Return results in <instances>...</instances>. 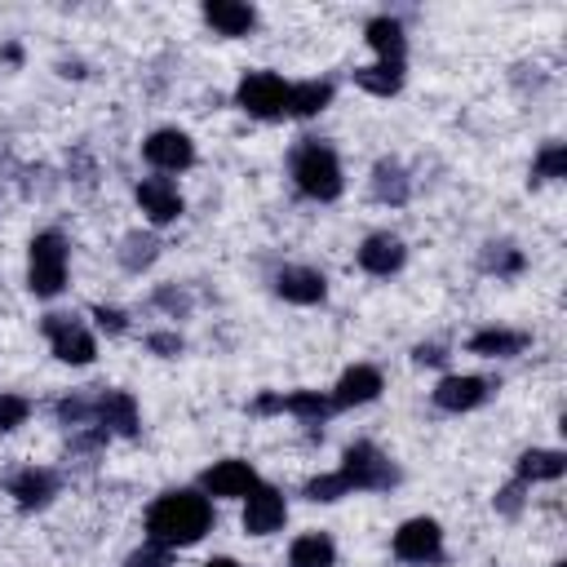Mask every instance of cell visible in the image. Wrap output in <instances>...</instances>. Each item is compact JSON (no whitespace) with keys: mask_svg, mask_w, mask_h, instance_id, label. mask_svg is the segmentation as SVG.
Segmentation results:
<instances>
[{"mask_svg":"<svg viewBox=\"0 0 567 567\" xmlns=\"http://www.w3.org/2000/svg\"><path fill=\"white\" fill-rule=\"evenodd\" d=\"M151 301H155L159 310H168L173 319H186V315H190V292H186V288H177V284H159Z\"/></svg>","mask_w":567,"mask_h":567,"instance_id":"cell-32","label":"cell"},{"mask_svg":"<svg viewBox=\"0 0 567 567\" xmlns=\"http://www.w3.org/2000/svg\"><path fill=\"white\" fill-rule=\"evenodd\" d=\"M412 359H416V363H421V368H425V363H430V368H439V363H443V359H447V350H443V346H439V341H421V346H416V350H412Z\"/></svg>","mask_w":567,"mask_h":567,"instance_id":"cell-38","label":"cell"},{"mask_svg":"<svg viewBox=\"0 0 567 567\" xmlns=\"http://www.w3.org/2000/svg\"><path fill=\"white\" fill-rule=\"evenodd\" d=\"M279 412L306 421V425H319L328 412H332V399L319 394V390H292V394H279Z\"/></svg>","mask_w":567,"mask_h":567,"instance_id":"cell-27","label":"cell"},{"mask_svg":"<svg viewBox=\"0 0 567 567\" xmlns=\"http://www.w3.org/2000/svg\"><path fill=\"white\" fill-rule=\"evenodd\" d=\"M115 257H120V266H124L128 275H142V270L159 257V239H155V235H146V230H133V235H124V239H120Z\"/></svg>","mask_w":567,"mask_h":567,"instance_id":"cell-26","label":"cell"},{"mask_svg":"<svg viewBox=\"0 0 567 567\" xmlns=\"http://www.w3.org/2000/svg\"><path fill=\"white\" fill-rule=\"evenodd\" d=\"M354 84L372 97H394L403 89V62H372V66H354Z\"/></svg>","mask_w":567,"mask_h":567,"instance_id":"cell-24","label":"cell"},{"mask_svg":"<svg viewBox=\"0 0 567 567\" xmlns=\"http://www.w3.org/2000/svg\"><path fill=\"white\" fill-rule=\"evenodd\" d=\"M213 527V501L199 487H177L151 501L146 509V540L164 549H186L204 540Z\"/></svg>","mask_w":567,"mask_h":567,"instance_id":"cell-1","label":"cell"},{"mask_svg":"<svg viewBox=\"0 0 567 567\" xmlns=\"http://www.w3.org/2000/svg\"><path fill=\"white\" fill-rule=\"evenodd\" d=\"M146 350L159 359H177L182 354V337L177 332H146Z\"/></svg>","mask_w":567,"mask_h":567,"instance_id":"cell-35","label":"cell"},{"mask_svg":"<svg viewBox=\"0 0 567 567\" xmlns=\"http://www.w3.org/2000/svg\"><path fill=\"white\" fill-rule=\"evenodd\" d=\"M487 394H492V381H483V377H470V372H452V377H443L439 385H434V408H443V412H470V408H478V403H487Z\"/></svg>","mask_w":567,"mask_h":567,"instance_id":"cell-15","label":"cell"},{"mask_svg":"<svg viewBox=\"0 0 567 567\" xmlns=\"http://www.w3.org/2000/svg\"><path fill=\"white\" fill-rule=\"evenodd\" d=\"M58 425H66V430H80V425H93L97 416H93V394H66V399H58Z\"/></svg>","mask_w":567,"mask_h":567,"instance_id":"cell-30","label":"cell"},{"mask_svg":"<svg viewBox=\"0 0 567 567\" xmlns=\"http://www.w3.org/2000/svg\"><path fill=\"white\" fill-rule=\"evenodd\" d=\"M261 478H257V470L248 465V461H217V465H208L204 474H199V492L204 496H230V501H244L252 487H257Z\"/></svg>","mask_w":567,"mask_h":567,"instance_id":"cell-10","label":"cell"},{"mask_svg":"<svg viewBox=\"0 0 567 567\" xmlns=\"http://www.w3.org/2000/svg\"><path fill=\"white\" fill-rule=\"evenodd\" d=\"M554 567H563V563H554Z\"/></svg>","mask_w":567,"mask_h":567,"instance_id":"cell-41","label":"cell"},{"mask_svg":"<svg viewBox=\"0 0 567 567\" xmlns=\"http://www.w3.org/2000/svg\"><path fill=\"white\" fill-rule=\"evenodd\" d=\"M532 177H540V182H558V177H567V146H563V142H545V146L536 151Z\"/></svg>","mask_w":567,"mask_h":567,"instance_id":"cell-29","label":"cell"},{"mask_svg":"<svg viewBox=\"0 0 567 567\" xmlns=\"http://www.w3.org/2000/svg\"><path fill=\"white\" fill-rule=\"evenodd\" d=\"M142 159L155 168V173H182L195 164V142L190 133L182 128H155L146 142H142Z\"/></svg>","mask_w":567,"mask_h":567,"instance_id":"cell-7","label":"cell"},{"mask_svg":"<svg viewBox=\"0 0 567 567\" xmlns=\"http://www.w3.org/2000/svg\"><path fill=\"white\" fill-rule=\"evenodd\" d=\"M137 204H142V213H146V221L151 226H168V221H177L182 217V208H186V199H182V190H177V182L173 177H142L137 182Z\"/></svg>","mask_w":567,"mask_h":567,"instance_id":"cell-9","label":"cell"},{"mask_svg":"<svg viewBox=\"0 0 567 567\" xmlns=\"http://www.w3.org/2000/svg\"><path fill=\"white\" fill-rule=\"evenodd\" d=\"M385 390V381H381V372L372 368V363H354V368H346L341 377H337V385H332V408H363V403H372L377 394Z\"/></svg>","mask_w":567,"mask_h":567,"instance_id":"cell-14","label":"cell"},{"mask_svg":"<svg viewBox=\"0 0 567 567\" xmlns=\"http://www.w3.org/2000/svg\"><path fill=\"white\" fill-rule=\"evenodd\" d=\"M93 319H97V328H102V332H111V337H120V332L128 328V315H124V310H115V306H93Z\"/></svg>","mask_w":567,"mask_h":567,"instance_id":"cell-36","label":"cell"},{"mask_svg":"<svg viewBox=\"0 0 567 567\" xmlns=\"http://www.w3.org/2000/svg\"><path fill=\"white\" fill-rule=\"evenodd\" d=\"M363 40H368V49L377 53V62H403V53H408L403 22H399V18H390V13L372 18V22L363 27Z\"/></svg>","mask_w":567,"mask_h":567,"instance_id":"cell-19","label":"cell"},{"mask_svg":"<svg viewBox=\"0 0 567 567\" xmlns=\"http://www.w3.org/2000/svg\"><path fill=\"white\" fill-rule=\"evenodd\" d=\"M9 496H13L18 509H44L58 496V474L44 470V465H27L9 478Z\"/></svg>","mask_w":567,"mask_h":567,"instance_id":"cell-17","label":"cell"},{"mask_svg":"<svg viewBox=\"0 0 567 567\" xmlns=\"http://www.w3.org/2000/svg\"><path fill=\"white\" fill-rule=\"evenodd\" d=\"M478 266H483L487 275H496V279H509V275H518V270L527 266V257H523L514 244H487L483 257H478Z\"/></svg>","mask_w":567,"mask_h":567,"instance_id":"cell-28","label":"cell"},{"mask_svg":"<svg viewBox=\"0 0 567 567\" xmlns=\"http://www.w3.org/2000/svg\"><path fill=\"white\" fill-rule=\"evenodd\" d=\"M394 554L403 563H434L443 554V527L434 518H408L394 532Z\"/></svg>","mask_w":567,"mask_h":567,"instance_id":"cell-11","label":"cell"},{"mask_svg":"<svg viewBox=\"0 0 567 567\" xmlns=\"http://www.w3.org/2000/svg\"><path fill=\"white\" fill-rule=\"evenodd\" d=\"M341 496H350V487H346V478L332 470V474H319V478H310L306 483V501H341Z\"/></svg>","mask_w":567,"mask_h":567,"instance_id":"cell-31","label":"cell"},{"mask_svg":"<svg viewBox=\"0 0 567 567\" xmlns=\"http://www.w3.org/2000/svg\"><path fill=\"white\" fill-rule=\"evenodd\" d=\"M523 487H527V483H509V487H501V492H496V509L514 518V514L523 509Z\"/></svg>","mask_w":567,"mask_h":567,"instance_id":"cell-37","label":"cell"},{"mask_svg":"<svg viewBox=\"0 0 567 567\" xmlns=\"http://www.w3.org/2000/svg\"><path fill=\"white\" fill-rule=\"evenodd\" d=\"M204 567H244V563H235V558H208Z\"/></svg>","mask_w":567,"mask_h":567,"instance_id":"cell-40","label":"cell"},{"mask_svg":"<svg viewBox=\"0 0 567 567\" xmlns=\"http://www.w3.org/2000/svg\"><path fill=\"white\" fill-rule=\"evenodd\" d=\"M284 518H288V501H284L279 487L257 483V487L244 496V532H248V536H270V532L284 527Z\"/></svg>","mask_w":567,"mask_h":567,"instance_id":"cell-8","label":"cell"},{"mask_svg":"<svg viewBox=\"0 0 567 567\" xmlns=\"http://www.w3.org/2000/svg\"><path fill=\"white\" fill-rule=\"evenodd\" d=\"M328 102H332V84L328 80H301V84L288 89V115H297V120L319 115Z\"/></svg>","mask_w":567,"mask_h":567,"instance_id":"cell-25","label":"cell"},{"mask_svg":"<svg viewBox=\"0 0 567 567\" xmlns=\"http://www.w3.org/2000/svg\"><path fill=\"white\" fill-rule=\"evenodd\" d=\"M337 474L346 478L350 492H385V487L399 483L394 461H390L381 447H372V443H350V447L341 452Z\"/></svg>","mask_w":567,"mask_h":567,"instance_id":"cell-4","label":"cell"},{"mask_svg":"<svg viewBox=\"0 0 567 567\" xmlns=\"http://www.w3.org/2000/svg\"><path fill=\"white\" fill-rule=\"evenodd\" d=\"M93 416H97V425H106V434H124V439H137L142 434L137 399L128 390H102V394H93Z\"/></svg>","mask_w":567,"mask_h":567,"instance_id":"cell-12","label":"cell"},{"mask_svg":"<svg viewBox=\"0 0 567 567\" xmlns=\"http://www.w3.org/2000/svg\"><path fill=\"white\" fill-rule=\"evenodd\" d=\"M288 80L275 71H248L235 84V106L248 111L252 120H284L288 115Z\"/></svg>","mask_w":567,"mask_h":567,"instance_id":"cell-5","label":"cell"},{"mask_svg":"<svg viewBox=\"0 0 567 567\" xmlns=\"http://www.w3.org/2000/svg\"><path fill=\"white\" fill-rule=\"evenodd\" d=\"M354 261H359V270L385 279V275L403 270V261H408V244H403L399 235H390V230H377V235H368V239L359 244Z\"/></svg>","mask_w":567,"mask_h":567,"instance_id":"cell-13","label":"cell"},{"mask_svg":"<svg viewBox=\"0 0 567 567\" xmlns=\"http://www.w3.org/2000/svg\"><path fill=\"white\" fill-rule=\"evenodd\" d=\"M168 563H173V549H164V545H151V540L124 558V567H168Z\"/></svg>","mask_w":567,"mask_h":567,"instance_id":"cell-34","label":"cell"},{"mask_svg":"<svg viewBox=\"0 0 567 567\" xmlns=\"http://www.w3.org/2000/svg\"><path fill=\"white\" fill-rule=\"evenodd\" d=\"M275 292L284 301H292V306H319L328 297V279L315 266H284L275 275Z\"/></svg>","mask_w":567,"mask_h":567,"instance_id":"cell-16","label":"cell"},{"mask_svg":"<svg viewBox=\"0 0 567 567\" xmlns=\"http://www.w3.org/2000/svg\"><path fill=\"white\" fill-rule=\"evenodd\" d=\"M40 332L49 337L53 359H62V363H71V368H84V363H93V359H97V337H93L75 315L53 310V315H44V319H40Z\"/></svg>","mask_w":567,"mask_h":567,"instance_id":"cell-6","label":"cell"},{"mask_svg":"<svg viewBox=\"0 0 567 567\" xmlns=\"http://www.w3.org/2000/svg\"><path fill=\"white\" fill-rule=\"evenodd\" d=\"M27 416H31V403L22 394H0V434L18 430Z\"/></svg>","mask_w":567,"mask_h":567,"instance_id":"cell-33","label":"cell"},{"mask_svg":"<svg viewBox=\"0 0 567 567\" xmlns=\"http://www.w3.org/2000/svg\"><path fill=\"white\" fill-rule=\"evenodd\" d=\"M288 567H337V540L328 532H301L288 545Z\"/></svg>","mask_w":567,"mask_h":567,"instance_id":"cell-22","label":"cell"},{"mask_svg":"<svg viewBox=\"0 0 567 567\" xmlns=\"http://www.w3.org/2000/svg\"><path fill=\"white\" fill-rule=\"evenodd\" d=\"M288 173H292V186L306 195V199H319V204H332L341 190H346V177H341V159L328 142L319 137H301L292 146V159H288Z\"/></svg>","mask_w":567,"mask_h":567,"instance_id":"cell-2","label":"cell"},{"mask_svg":"<svg viewBox=\"0 0 567 567\" xmlns=\"http://www.w3.org/2000/svg\"><path fill=\"white\" fill-rule=\"evenodd\" d=\"M27 288L44 301L66 288V239L58 230L31 235V244H27Z\"/></svg>","mask_w":567,"mask_h":567,"instance_id":"cell-3","label":"cell"},{"mask_svg":"<svg viewBox=\"0 0 567 567\" xmlns=\"http://www.w3.org/2000/svg\"><path fill=\"white\" fill-rule=\"evenodd\" d=\"M204 22L217 35H248L257 27V9L244 4V0H208L204 4Z\"/></svg>","mask_w":567,"mask_h":567,"instance_id":"cell-18","label":"cell"},{"mask_svg":"<svg viewBox=\"0 0 567 567\" xmlns=\"http://www.w3.org/2000/svg\"><path fill=\"white\" fill-rule=\"evenodd\" d=\"M368 190H372V199L377 204H408V195H412V182H408V168L399 164V159H377L372 164V177H368Z\"/></svg>","mask_w":567,"mask_h":567,"instance_id":"cell-20","label":"cell"},{"mask_svg":"<svg viewBox=\"0 0 567 567\" xmlns=\"http://www.w3.org/2000/svg\"><path fill=\"white\" fill-rule=\"evenodd\" d=\"M0 58H4V62H18L22 53H18V44H4V49H0Z\"/></svg>","mask_w":567,"mask_h":567,"instance_id":"cell-39","label":"cell"},{"mask_svg":"<svg viewBox=\"0 0 567 567\" xmlns=\"http://www.w3.org/2000/svg\"><path fill=\"white\" fill-rule=\"evenodd\" d=\"M567 470V456L558 447H532L518 456V483H554L563 478Z\"/></svg>","mask_w":567,"mask_h":567,"instance_id":"cell-23","label":"cell"},{"mask_svg":"<svg viewBox=\"0 0 567 567\" xmlns=\"http://www.w3.org/2000/svg\"><path fill=\"white\" fill-rule=\"evenodd\" d=\"M527 332H514V328H478L470 341H465V350L470 354H478V359H514V354H523L527 350Z\"/></svg>","mask_w":567,"mask_h":567,"instance_id":"cell-21","label":"cell"}]
</instances>
